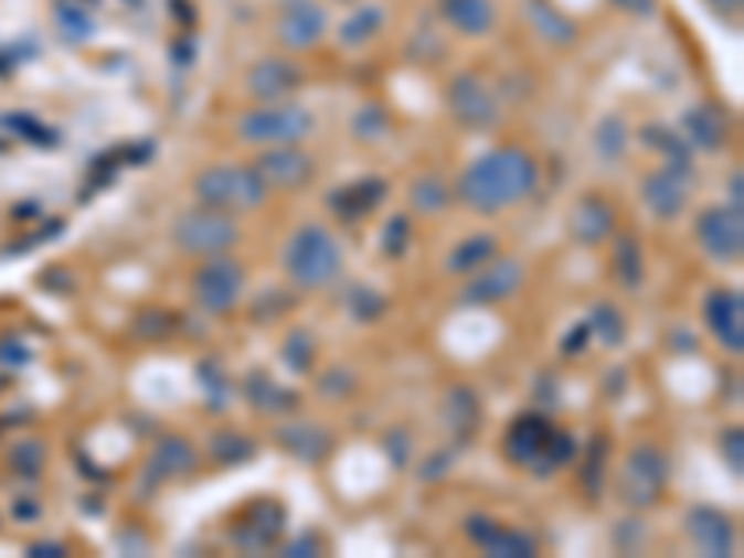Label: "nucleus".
Instances as JSON below:
<instances>
[{
	"instance_id": "1",
	"label": "nucleus",
	"mask_w": 744,
	"mask_h": 558,
	"mask_svg": "<svg viewBox=\"0 0 744 558\" xmlns=\"http://www.w3.org/2000/svg\"><path fill=\"white\" fill-rule=\"evenodd\" d=\"M540 183L536 161L518 146H499L477 157L466 172L458 175V197L461 205L480 216H499L502 208L525 202Z\"/></svg>"
},
{
	"instance_id": "2",
	"label": "nucleus",
	"mask_w": 744,
	"mask_h": 558,
	"mask_svg": "<svg viewBox=\"0 0 744 558\" xmlns=\"http://www.w3.org/2000/svg\"><path fill=\"white\" fill-rule=\"evenodd\" d=\"M284 272L290 276V283L301 287V291H317V287H328L331 279L343 272V246L336 243V235L320 224H301L295 235L287 238L284 246Z\"/></svg>"
},
{
	"instance_id": "3",
	"label": "nucleus",
	"mask_w": 744,
	"mask_h": 558,
	"mask_svg": "<svg viewBox=\"0 0 744 558\" xmlns=\"http://www.w3.org/2000/svg\"><path fill=\"white\" fill-rule=\"evenodd\" d=\"M198 205L224 208V213H246L261 208L268 197V183L257 175L254 164H213L194 179Z\"/></svg>"
},
{
	"instance_id": "4",
	"label": "nucleus",
	"mask_w": 744,
	"mask_h": 558,
	"mask_svg": "<svg viewBox=\"0 0 744 558\" xmlns=\"http://www.w3.org/2000/svg\"><path fill=\"white\" fill-rule=\"evenodd\" d=\"M235 131L249 146H295L313 131V116L295 101H273L238 116Z\"/></svg>"
},
{
	"instance_id": "5",
	"label": "nucleus",
	"mask_w": 744,
	"mask_h": 558,
	"mask_svg": "<svg viewBox=\"0 0 744 558\" xmlns=\"http://www.w3.org/2000/svg\"><path fill=\"white\" fill-rule=\"evenodd\" d=\"M172 243L190 257H209V254H224L235 250L238 243V224L231 221V213L224 208H187V213L176 216L172 224Z\"/></svg>"
},
{
	"instance_id": "6",
	"label": "nucleus",
	"mask_w": 744,
	"mask_h": 558,
	"mask_svg": "<svg viewBox=\"0 0 744 558\" xmlns=\"http://www.w3.org/2000/svg\"><path fill=\"white\" fill-rule=\"evenodd\" d=\"M246 287V268L231 257V250L224 254H209V261L198 268L194 279H190V291H194V302L213 316H224L238 305Z\"/></svg>"
},
{
	"instance_id": "7",
	"label": "nucleus",
	"mask_w": 744,
	"mask_h": 558,
	"mask_svg": "<svg viewBox=\"0 0 744 558\" xmlns=\"http://www.w3.org/2000/svg\"><path fill=\"white\" fill-rule=\"evenodd\" d=\"M667 476H670V458L662 454L656 443H640L633 447L626 465H621L618 495L629 506H651L659 503L662 487H667Z\"/></svg>"
},
{
	"instance_id": "8",
	"label": "nucleus",
	"mask_w": 744,
	"mask_h": 558,
	"mask_svg": "<svg viewBox=\"0 0 744 558\" xmlns=\"http://www.w3.org/2000/svg\"><path fill=\"white\" fill-rule=\"evenodd\" d=\"M697 243L711 261L733 265L744 254V213L730 205H711L697 216Z\"/></svg>"
},
{
	"instance_id": "9",
	"label": "nucleus",
	"mask_w": 744,
	"mask_h": 558,
	"mask_svg": "<svg viewBox=\"0 0 744 558\" xmlns=\"http://www.w3.org/2000/svg\"><path fill=\"white\" fill-rule=\"evenodd\" d=\"M447 108L458 124L472 127V131H491V127L502 119V108L496 101V94L488 89V83L472 72H461L450 78L447 86Z\"/></svg>"
},
{
	"instance_id": "10",
	"label": "nucleus",
	"mask_w": 744,
	"mask_h": 558,
	"mask_svg": "<svg viewBox=\"0 0 744 558\" xmlns=\"http://www.w3.org/2000/svg\"><path fill=\"white\" fill-rule=\"evenodd\" d=\"M689 179H692L689 161H667L659 172L645 175L640 197H645V205L659 216V221H678L681 208H685V197H689Z\"/></svg>"
},
{
	"instance_id": "11",
	"label": "nucleus",
	"mask_w": 744,
	"mask_h": 558,
	"mask_svg": "<svg viewBox=\"0 0 744 558\" xmlns=\"http://www.w3.org/2000/svg\"><path fill=\"white\" fill-rule=\"evenodd\" d=\"M703 324L719 339L722 351H744V294L737 287H715L703 298Z\"/></svg>"
},
{
	"instance_id": "12",
	"label": "nucleus",
	"mask_w": 744,
	"mask_h": 558,
	"mask_svg": "<svg viewBox=\"0 0 744 558\" xmlns=\"http://www.w3.org/2000/svg\"><path fill=\"white\" fill-rule=\"evenodd\" d=\"M525 283V268L514 257H491L485 268H477V276L466 283L461 302L466 305H496L507 302L510 294H518V287Z\"/></svg>"
},
{
	"instance_id": "13",
	"label": "nucleus",
	"mask_w": 744,
	"mask_h": 558,
	"mask_svg": "<svg viewBox=\"0 0 744 558\" xmlns=\"http://www.w3.org/2000/svg\"><path fill=\"white\" fill-rule=\"evenodd\" d=\"M257 175L265 179L276 191H301L309 179L317 175V161L306 153V149L295 146H268L265 153L257 157Z\"/></svg>"
},
{
	"instance_id": "14",
	"label": "nucleus",
	"mask_w": 744,
	"mask_h": 558,
	"mask_svg": "<svg viewBox=\"0 0 744 558\" xmlns=\"http://www.w3.org/2000/svg\"><path fill=\"white\" fill-rule=\"evenodd\" d=\"M287 511L276 500H257L246 506V522L231 525V540H235L238 551H265V547L276 544V536L284 533Z\"/></svg>"
},
{
	"instance_id": "15",
	"label": "nucleus",
	"mask_w": 744,
	"mask_h": 558,
	"mask_svg": "<svg viewBox=\"0 0 744 558\" xmlns=\"http://www.w3.org/2000/svg\"><path fill=\"white\" fill-rule=\"evenodd\" d=\"M685 533H689V540L711 558H726L733 551V544H737L733 517L715 511V506H692L685 514Z\"/></svg>"
},
{
	"instance_id": "16",
	"label": "nucleus",
	"mask_w": 744,
	"mask_h": 558,
	"mask_svg": "<svg viewBox=\"0 0 744 558\" xmlns=\"http://www.w3.org/2000/svg\"><path fill=\"white\" fill-rule=\"evenodd\" d=\"M301 83H306V72H301L295 60H284V56H268L246 72V89L254 97H261V101H284Z\"/></svg>"
},
{
	"instance_id": "17",
	"label": "nucleus",
	"mask_w": 744,
	"mask_h": 558,
	"mask_svg": "<svg viewBox=\"0 0 744 558\" xmlns=\"http://www.w3.org/2000/svg\"><path fill=\"white\" fill-rule=\"evenodd\" d=\"M325 30H328L325 8L313 4V0H287L284 19H279V42H284L287 49L301 53V49L320 42Z\"/></svg>"
},
{
	"instance_id": "18",
	"label": "nucleus",
	"mask_w": 744,
	"mask_h": 558,
	"mask_svg": "<svg viewBox=\"0 0 744 558\" xmlns=\"http://www.w3.org/2000/svg\"><path fill=\"white\" fill-rule=\"evenodd\" d=\"M551 421L548 417H540V414H525V417H518L514 425H510V432H507V443H502V451H507V458L514 465H536V458L544 454V447H548V440H551Z\"/></svg>"
},
{
	"instance_id": "19",
	"label": "nucleus",
	"mask_w": 744,
	"mask_h": 558,
	"mask_svg": "<svg viewBox=\"0 0 744 558\" xmlns=\"http://www.w3.org/2000/svg\"><path fill=\"white\" fill-rule=\"evenodd\" d=\"M570 235L585 246H599L615 235V208L603 202L599 194H585L570 213Z\"/></svg>"
},
{
	"instance_id": "20",
	"label": "nucleus",
	"mask_w": 744,
	"mask_h": 558,
	"mask_svg": "<svg viewBox=\"0 0 744 558\" xmlns=\"http://www.w3.org/2000/svg\"><path fill=\"white\" fill-rule=\"evenodd\" d=\"M384 197H387L384 179H358V183L343 186V191H331L328 205L339 221H361V216H369Z\"/></svg>"
},
{
	"instance_id": "21",
	"label": "nucleus",
	"mask_w": 744,
	"mask_h": 558,
	"mask_svg": "<svg viewBox=\"0 0 744 558\" xmlns=\"http://www.w3.org/2000/svg\"><path fill=\"white\" fill-rule=\"evenodd\" d=\"M198 465V454L194 447H190L183 436H164V440H157L153 454H149V481H172V476H183Z\"/></svg>"
},
{
	"instance_id": "22",
	"label": "nucleus",
	"mask_w": 744,
	"mask_h": 558,
	"mask_svg": "<svg viewBox=\"0 0 744 558\" xmlns=\"http://www.w3.org/2000/svg\"><path fill=\"white\" fill-rule=\"evenodd\" d=\"M276 443L306 465L325 462V458L331 454V436L320 425H284L276 432Z\"/></svg>"
},
{
	"instance_id": "23",
	"label": "nucleus",
	"mask_w": 744,
	"mask_h": 558,
	"mask_svg": "<svg viewBox=\"0 0 744 558\" xmlns=\"http://www.w3.org/2000/svg\"><path fill=\"white\" fill-rule=\"evenodd\" d=\"M681 127H685V138L703 153H719L726 146V119H722L719 108L711 105H697L681 116Z\"/></svg>"
},
{
	"instance_id": "24",
	"label": "nucleus",
	"mask_w": 744,
	"mask_h": 558,
	"mask_svg": "<svg viewBox=\"0 0 744 558\" xmlns=\"http://www.w3.org/2000/svg\"><path fill=\"white\" fill-rule=\"evenodd\" d=\"M439 12L455 30L469 37H485L496 26V4L491 0H439Z\"/></svg>"
},
{
	"instance_id": "25",
	"label": "nucleus",
	"mask_w": 744,
	"mask_h": 558,
	"mask_svg": "<svg viewBox=\"0 0 744 558\" xmlns=\"http://www.w3.org/2000/svg\"><path fill=\"white\" fill-rule=\"evenodd\" d=\"M491 257H499V238L496 235H469L466 243H458L447 257V272L455 276H469L477 268H485Z\"/></svg>"
},
{
	"instance_id": "26",
	"label": "nucleus",
	"mask_w": 744,
	"mask_h": 558,
	"mask_svg": "<svg viewBox=\"0 0 744 558\" xmlns=\"http://www.w3.org/2000/svg\"><path fill=\"white\" fill-rule=\"evenodd\" d=\"M444 417H447L450 432H455L458 440H469L472 428H477V421H480L477 395H472L469 387H450V391H447V406H444Z\"/></svg>"
},
{
	"instance_id": "27",
	"label": "nucleus",
	"mask_w": 744,
	"mask_h": 558,
	"mask_svg": "<svg viewBox=\"0 0 744 558\" xmlns=\"http://www.w3.org/2000/svg\"><path fill=\"white\" fill-rule=\"evenodd\" d=\"M610 265H615V276L626 291H637V287L645 283V254H640V243L633 235H618L615 261Z\"/></svg>"
},
{
	"instance_id": "28",
	"label": "nucleus",
	"mask_w": 744,
	"mask_h": 558,
	"mask_svg": "<svg viewBox=\"0 0 744 558\" xmlns=\"http://www.w3.org/2000/svg\"><path fill=\"white\" fill-rule=\"evenodd\" d=\"M246 398L249 403L257 406L261 414H279V410H295V403H298V395H290V391H284L279 384H273L268 380L265 373H249V380H246Z\"/></svg>"
},
{
	"instance_id": "29",
	"label": "nucleus",
	"mask_w": 744,
	"mask_h": 558,
	"mask_svg": "<svg viewBox=\"0 0 744 558\" xmlns=\"http://www.w3.org/2000/svg\"><path fill=\"white\" fill-rule=\"evenodd\" d=\"M480 547L496 558H532L536 555V540L521 529H507V525H496V533H491Z\"/></svg>"
},
{
	"instance_id": "30",
	"label": "nucleus",
	"mask_w": 744,
	"mask_h": 558,
	"mask_svg": "<svg viewBox=\"0 0 744 558\" xmlns=\"http://www.w3.org/2000/svg\"><path fill=\"white\" fill-rule=\"evenodd\" d=\"M410 205L425 216H439L450 205V191L439 175H421L414 186H410Z\"/></svg>"
},
{
	"instance_id": "31",
	"label": "nucleus",
	"mask_w": 744,
	"mask_h": 558,
	"mask_svg": "<svg viewBox=\"0 0 744 558\" xmlns=\"http://www.w3.org/2000/svg\"><path fill=\"white\" fill-rule=\"evenodd\" d=\"M380 26H384V8L365 4V8H358L350 19H343V26H339V42L343 45H365Z\"/></svg>"
},
{
	"instance_id": "32",
	"label": "nucleus",
	"mask_w": 744,
	"mask_h": 558,
	"mask_svg": "<svg viewBox=\"0 0 744 558\" xmlns=\"http://www.w3.org/2000/svg\"><path fill=\"white\" fill-rule=\"evenodd\" d=\"M209 454H213L216 465H238L246 458L257 454V447L246 440L243 432H216L213 443H209Z\"/></svg>"
},
{
	"instance_id": "33",
	"label": "nucleus",
	"mask_w": 744,
	"mask_h": 558,
	"mask_svg": "<svg viewBox=\"0 0 744 558\" xmlns=\"http://www.w3.org/2000/svg\"><path fill=\"white\" fill-rule=\"evenodd\" d=\"M588 328L599 335L603 346H621V339H626V321H621V313L615 305H596V309H592Z\"/></svg>"
},
{
	"instance_id": "34",
	"label": "nucleus",
	"mask_w": 744,
	"mask_h": 558,
	"mask_svg": "<svg viewBox=\"0 0 744 558\" xmlns=\"http://www.w3.org/2000/svg\"><path fill=\"white\" fill-rule=\"evenodd\" d=\"M626 138H629L626 119H621V116H607V119H603L599 131H596V146H599L603 161H618V157L626 153Z\"/></svg>"
},
{
	"instance_id": "35",
	"label": "nucleus",
	"mask_w": 744,
	"mask_h": 558,
	"mask_svg": "<svg viewBox=\"0 0 744 558\" xmlns=\"http://www.w3.org/2000/svg\"><path fill=\"white\" fill-rule=\"evenodd\" d=\"M529 15H532V23L544 30V37H551V42H559V45L573 42V26L559 12H551L544 0H529Z\"/></svg>"
},
{
	"instance_id": "36",
	"label": "nucleus",
	"mask_w": 744,
	"mask_h": 558,
	"mask_svg": "<svg viewBox=\"0 0 744 558\" xmlns=\"http://www.w3.org/2000/svg\"><path fill=\"white\" fill-rule=\"evenodd\" d=\"M573 451H577V443H573V436H570V432H551V440H548V447H544V454L536 458V465H532V470H536V473L562 470V465H566L570 458H573Z\"/></svg>"
},
{
	"instance_id": "37",
	"label": "nucleus",
	"mask_w": 744,
	"mask_h": 558,
	"mask_svg": "<svg viewBox=\"0 0 744 558\" xmlns=\"http://www.w3.org/2000/svg\"><path fill=\"white\" fill-rule=\"evenodd\" d=\"M640 138H645V146L662 149V153H667V161H689V146L681 142V138L673 135V131H667V127L651 124V127H645V131H640Z\"/></svg>"
},
{
	"instance_id": "38",
	"label": "nucleus",
	"mask_w": 744,
	"mask_h": 558,
	"mask_svg": "<svg viewBox=\"0 0 744 558\" xmlns=\"http://www.w3.org/2000/svg\"><path fill=\"white\" fill-rule=\"evenodd\" d=\"M284 362L295 368V373H309V365H313V335L290 332L284 343Z\"/></svg>"
},
{
	"instance_id": "39",
	"label": "nucleus",
	"mask_w": 744,
	"mask_h": 558,
	"mask_svg": "<svg viewBox=\"0 0 744 558\" xmlns=\"http://www.w3.org/2000/svg\"><path fill=\"white\" fill-rule=\"evenodd\" d=\"M380 250H384V257H391V261L410 250V221L402 213L387 221L384 235H380Z\"/></svg>"
},
{
	"instance_id": "40",
	"label": "nucleus",
	"mask_w": 744,
	"mask_h": 558,
	"mask_svg": "<svg viewBox=\"0 0 744 558\" xmlns=\"http://www.w3.org/2000/svg\"><path fill=\"white\" fill-rule=\"evenodd\" d=\"M354 131H358L361 142H376V138H384L387 135L384 108H380V105H365V108H361L358 119H354Z\"/></svg>"
},
{
	"instance_id": "41",
	"label": "nucleus",
	"mask_w": 744,
	"mask_h": 558,
	"mask_svg": "<svg viewBox=\"0 0 744 558\" xmlns=\"http://www.w3.org/2000/svg\"><path fill=\"white\" fill-rule=\"evenodd\" d=\"M350 313H354L358 321H376V316L384 313V298L372 291V287L358 283L354 291H350Z\"/></svg>"
},
{
	"instance_id": "42",
	"label": "nucleus",
	"mask_w": 744,
	"mask_h": 558,
	"mask_svg": "<svg viewBox=\"0 0 744 558\" xmlns=\"http://www.w3.org/2000/svg\"><path fill=\"white\" fill-rule=\"evenodd\" d=\"M722 458H726V465H730L733 476L744 473V436H741V428L722 432Z\"/></svg>"
},
{
	"instance_id": "43",
	"label": "nucleus",
	"mask_w": 744,
	"mask_h": 558,
	"mask_svg": "<svg viewBox=\"0 0 744 558\" xmlns=\"http://www.w3.org/2000/svg\"><path fill=\"white\" fill-rule=\"evenodd\" d=\"M603 458H607V443L592 440V447H588V465H585V481H588V492L592 495H599V487H603Z\"/></svg>"
},
{
	"instance_id": "44",
	"label": "nucleus",
	"mask_w": 744,
	"mask_h": 558,
	"mask_svg": "<svg viewBox=\"0 0 744 558\" xmlns=\"http://www.w3.org/2000/svg\"><path fill=\"white\" fill-rule=\"evenodd\" d=\"M172 324H176V321H172V313H157V309H149V313H142V316H138V321H135V332H138V335L157 339V335H164Z\"/></svg>"
},
{
	"instance_id": "45",
	"label": "nucleus",
	"mask_w": 744,
	"mask_h": 558,
	"mask_svg": "<svg viewBox=\"0 0 744 558\" xmlns=\"http://www.w3.org/2000/svg\"><path fill=\"white\" fill-rule=\"evenodd\" d=\"M60 26L67 30V37H89V30H94V23H86V15L78 8H64L60 12Z\"/></svg>"
},
{
	"instance_id": "46",
	"label": "nucleus",
	"mask_w": 744,
	"mask_h": 558,
	"mask_svg": "<svg viewBox=\"0 0 744 558\" xmlns=\"http://www.w3.org/2000/svg\"><path fill=\"white\" fill-rule=\"evenodd\" d=\"M496 525H499V522H491V517H485V514H469V517H466V536L480 547L491 533H496Z\"/></svg>"
},
{
	"instance_id": "47",
	"label": "nucleus",
	"mask_w": 744,
	"mask_h": 558,
	"mask_svg": "<svg viewBox=\"0 0 744 558\" xmlns=\"http://www.w3.org/2000/svg\"><path fill=\"white\" fill-rule=\"evenodd\" d=\"M19 470H23L26 476H34L38 470H42V462H45V451L38 443H23V451H19Z\"/></svg>"
},
{
	"instance_id": "48",
	"label": "nucleus",
	"mask_w": 744,
	"mask_h": 558,
	"mask_svg": "<svg viewBox=\"0 0 744 558\" xmlns=\"http://www.w3.org/2000/svg\"><path fill=\"white\" fill-rule=\"evenodd\" d=\"M588 335H592L588 321H585V324H577V328H573V332H570L566 339H562V354H566V357L581 354V351H585V343H588Z\"/></svg>"
},
{
	"instance_id": "49",
	"label": "nucleus",
	"mask_w": 744,
	"mask_h": 558,
	"mask_svg": "<svg viewBox=\"0 0 744 558\" xmlns=\"http://www.w3.org/2000/svg\"><path fill=\"white\" fill-rule=\"evenodd\" d=\"M350 387H354V380H350V373H328V376H320V391H350Z\"/></svg>"
},
{
	"instance_id": "50",
	"label": "nucleus",
	"mask_w": 744,
	"mask_h": 558,
	"mask_svg": "<svg viewBox=\"0 0 744 558\" xmlns=\"http://www.w3.org/2000/svg\"><path fill=\"white\" fill-rule=\"evenodd\" d=\"M726 191H730V208H737V213H741V208H744V175H741V172H733V175H730V186H726Z\"/></svg>"
},
{
	"instance_id": "51",
	"label": "nucleus",
	"mask_w": 744,
	"mask_h": 558,
	"mask_svg": "<svg viewBox=\"0 0 744 558\" xmlns=\"http://www.w3.org/2000/svg\"><path fill=\"white\" fill-rule=\"evenodd\" d=\"M320 551V544L313 540V536H301V540H295V544H287L284 547V555H295V558H301V555H317Z\"/></svg>"
},
{
	"instance_id": "52",
	"label": "nucleus",
	"mask_w": 744,
	"mask_h": 558,
	"mask_svg": "<svg viewBox=\"0 0 744 558\" xmlns=\"http://www.w3.org/2000/svg\"><path fill=\"white\" fill-rule=\"evenodd\" d=\"M708 8L722 19H737L741 15V0H708Z\"/></svg>"
},
{
	"instance_id": "53",
	"label": "nucleus",
	"mask_w": 744,
	"mask_h": 558,
	"mask_svg": "<svg viewBox=\"0 0 744 558\" xmlns=\"http://www.w3.org/2000/svg\"><path fill=\"white\" fill-rule=\"evenodd\" d=\"M387 447H395V465H406V454H410V443L402 440V447H398V440H395V432H391V440H387Z\"/></svg>"
},
{
	"instance_id": "54",
	"label": "nucleus",
	"mask_w": 744,
	"mask_h": 558,
	"mask_svg": "<svg viewBox=\"0 0 744 558\" xmlns=\"http://www.w3.org/2000/svg\"><path fill=\"white\" fill-rule=\"evenodd\" d=\"M34 555H64V547H60V544H38Z\"/></svg>"
}]
</instances>
